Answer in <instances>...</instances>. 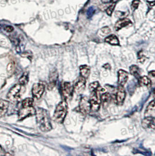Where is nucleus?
Masks as SVG:
<instances>
[{
  "label": "nucleus",
  "mask_w": 155,
  "mask_h": 156,
  "mask_svg": "<svg viewBox=\"0 0 155 156\" xmlns=\"http://www.w3.org/2000/svg\"><path fill=\"white\" fill-rule=\"evenodd\" d=\"M5 30L8 32H12V31H13V30H14V28H13V27H11V26H8L7 27H5Z\"/></svg>",
  "instance_id": "c756f323"
},
{
  "label": "nucleus",
  "mask_w": 155,
  "mask_h": 156,
  "mask_svg": "<svg viewBox=\"0 0 155 156\" xmlns=\"http://www.w3.org/2000/svg\"><path fill=\"white\" fill-rule=\"evenodd\" d=\"M105 42L114 46L119 45L120 43L118 37L114 35H111L107 36L105 39Z\"/></svg>",
  "instance_id": "6ab92c4d"
},
{
  "label": "nucleus",
  "mask_w": 155,
  "mask_h": 156,
  "mask_svg": "<svg viewBox=\"0 0 155 156\" xmlns=\"http://www.w3.org/2000/svg\"><path fill=\"white\" fill-rule=\"evenodd\" d=\"M138 80H139V83L141 86H145L148 88H149L152 85L151 80L146 76L141 77Z\"/></svg>",
  "instance_id": "412c9836"
},
{
  "label": "nucleus",
  "mask_w": 155,
  "mask_h": 156,
  "mask_svg": "<svg viewBox=\"0 0 155 156\" xmlns=\"http://www.w3.org/2000/svg\"><path fill=\"white\" fill-rule=\"evenodd\" d=\"M139 4H140V1L134 0L132 3V7L134 9H136L138 7Z\"/></svg>",
  "instance_id": "cd10ccee"
},
{
  "label": "nucleus",
  "mask_w": 155,
  "mask_h": 156,
  "mask_svg": "<svg viewBox=\"0 0 155 156\" xmlns=\"http://www.w3.org/2000/svg\"><path fill=\"white\" fill-rule=\"evenodd\" d=\"M145 116L155 118V98L149 104L145 112Z\"/></svg>",
  "instance_id": "2eb2a0df"
},
{
  "label": "nucleus",
  "mask_w": 155,
  "mask_h": 156,
  "mask_svg": "<svg viewBox=\"0 0 155 156\" xmlns=\"http://www.w3.org/2000/svg\"><path fill=\"white\" fill-rule=\"evenodd\" d=\"M103 2L104 3H108V2H114V0H102Z\"/></svg>",
  "instance_id": "2f4dec72"
},
{
  "label": "nucleus",
  "mask_w": 155,
  "mask_h": 156,
  "mask_svg": "<svg viewBox=\"0 0 155 156\" xmlns=\"http://www.w3.org/2000/svg\"><path fill=\"white\" fill-rule=\"evenodd\" d=\"M100 88V84L98 81H95L89 85V90L91 92L98 90Z\"/></svg>",
  "instance_id": "393cba45"
},
{
  "label": "nucleus",
  "mask_w": 155,
  "mask_h": 156,
  "mask_svg": "<svg viewBox=\"0 0 155 156\" xmlns=\"http://www.w3.org/2000/svg\"><path fill=\"white\" fill-rule=\"evenodd\" d=\"M153 97H154V98H155V90L154 92H153Z\"/></svg>",
  "instance_id": "f704fd0d"
},
{
  "label": "nucleus",
  "mask_w": 155,
  "mask_h": 156,
  "mask_svg": "<svg viewBox=\"0 0 155 156\" xmlns=\"http://www.w3.org/2000/svg\"><path fill=\"white\" fill-rule=\"evenodd\" d=\"M142 128L148 130H155V118L152 116H145L142 121Z\"/></svg>",
  "instance_id": "1a4fd4ad"
},
{
  "label": "nucleus",
  "mask_w": 155,
  "mask_h": 156,
  "mask_svg": "<svg viewBox=\"0 0 155 156\" xmlns=\"http://www.w3.org/2000/svg\"><path fill=\"white\" fill-rule=\"evenodd\" d=\"M22 86L20 84L14 85L8 93V99L12 102H16L20 99L22 93Z\"/></svg>",
  "instance_id": "7ed1b4c3"
},
{
  "label": "nucleus",
  "mask_w": 155,
  "mask_h": 156,
  "mask_svg": "<svg viewBox=\"0 0 155 156\" xmlns=\"http://www.w3.org/2000/svg\"><path fill=\"white\" fill-rule=\"evenodd\" d=\"M100 99H101V103L103 104V107H106L108 106V105L109 104L112 98V95L108 92H105L101 95Z\"/></svg>",
  "instance_id": "f3484780"
},
{
  "label": "nucleus",
  "mask_w": 155,
  "mask_h": 156,
  "mask_svg": "<svg viewBox=\"0 0 155 156\" xmlns=\"http://www.w3.org/2000/svg\"><path fill=\"white\" fill-rule=\"evenodd\" d=\"M102 31L103 33H105V34H108L110 32V29L108 27H105V28L102 29Z\"/></svg>",
  "instance_id": "c85d7f7f"
},
{
  "label": "nucleus",
  "mask_w": 155,
  "mask_h": 156,
  "mask_svg": "<svg viewBox=\"0 0 155 156\" xmlns=\"http://www.w3.org/2000/svg\"><path fill=\"white\" fill-rule=\"evenodd\" d=\"M86 87V78L80 76L75 81L74 85V91L77 94H80L84 91Z\"/></svg>",
  "instance_id": "9d476101"
},
{
  "label": "nucleus",
  "mask_w": 155,
  "mask_h": 156,
  "mask_svg": "<svg viewBox=\"0 0 155 156\" xmlns=\"http://www.w3.org/2000/svg\"><path fill=\"white\" fill-rule=\"evenodd\" d=\"M126 98V91L123 86L119 85L114 95H113V100L117 105H122Z\"/></svg>",
  "instance_id": "39448f33"
},
{
  "label": "nucleus",
  "mask_w": 155,
  "mask_h": 156,
  "mask_svg": "<svg viewBox=\"0 0 155 156\" xmlns=\"http://www.w3.org/2000/svg\"><path fill=\"white\" fill-rule=\"evenodd\" d=\"M115 2H113V4H111L107 8V9H106L107 14L108 15L111 16L112 14V13H113L114 8H115Z\"/></svg>",
  "instance_id": "bb28decb"
},
{
  "label": "nucleus",
  "mask_w": 155,
  "mask_h": 156,
  "mask_svg": "<svg viewBox=\"0 0 155 156\" xmlns=\"http://www.w3.org/2000/svg\"><path fill=\"white\" fill-rule=\"evenodd\" d=\"M146 59V57L143 54V51H140L138 53V62L141 63H143L145 62Z\"/></svg>",
  "instance_id": "a878e982"
},
{
  "label": "nucleus",
  "mask_w": 155,
  "mask_h": 156,
  "mask_svg": "<svg viewBox=\"0 0 155 156\" xmlns=\"http://www.w3.org/2000/svg\"><path fill=\"white\" fill-rule=\"evenodd\" d=\"M74 85L69 82H64L61 86L62 95L65 99H68L72 95Z\"/></svg>",
  "instance_id": "6e6552de"
},
{
  "label": "nucleus",
  "mask_w": 155,
  "mask_h": 156,
  "mask_svg": "<svg viewBox=\"0 0 155 156\" xmlns=\"http://www.w3.org/2000/svg\"><path fill=\"white\" fill-rule=\"evenodd\" d=\"M33 104V99L31 98H28L24 99L22 101V107H32Z\"/></svg>",
  "instance_id": "b1692460"
},
{
  "label": "nucleus",
  "mask_w": 155,
  "mask_h": 156,
  "mask_svg": "<svg viewBox=\"0 0 155 156\" xmlns=\"http://www.w3.org/2000/svg\"><path fill=\"white\" fill-rule=\"evenodd\" d=\"M129 71L131 75H133L135 78L139 79L140 78V68L136 66L133 65L129 67Z\"/></svg>",
  "instance_id": "aec40b11"
},
{
  "label": "nucleus",
  "mask_w": 155,
  "mask_h": 156,
  "mask_svg": "<svg viewBox=\"0 0 155 156\" xmlns=\"http://www.w3.org/2000/svg\"><path fill=\"white\" fill-rule=\"evenodd\" d=\"M131 23H132V22L128 18L120 19L116 22V23L115 25V30L118 31L121 29L123 28Z\"/></svg>",
  "instance_id": "4468645a"
},
{
  "label": "nucleus",
  "mask_w": 155,
  "mask_h": 156,
  "mask_svg": "<svg viewBox=\"0 0 155 156\" xmlns=\"http://www.w3.org/2000/svg\"><path fill=\"white\" fill-rule=\"evenodd\" d=\"M58 72L56 69H54L50 72L49 76V82L48 84V88L49 90H51L54 88V87L56 84L57 78H58Z\"/></svg>",
  "instance_id": "f8f14e48"
},
{
  "label": "nucleus",
  "mask_w": 155,
  "mask_h": 156,
  "mask_svg": "<svg viewBox=\"0 0 155 156\" xmlns=\"http://www.w3.org/2000/svg\"><path fill=\"white\" fill-rule=\"evenodd\" d=\"M28 73L26 72L23 73L21 77V78H19V84L23 86L26 85L28 83Z\"/></svg>",
  "instance_id": "4be33fe9"
},
{
  "label": "nucleus",
  "mask_w": 155,
  "mask_h": 156,
  "mask_svg": "<svg viewBox=\"0 0 155 156\" xmlns=\"http://www.w3.org/2000/svg\"><path fill=\"white\" fill-rule=\"evenodd\" d=\"M7 70L8 76H12L15 70V64L14 62H11L8 64Z\"/></svg>",
  "instance_id": "5701e85b"
},
{
  "label": "nucleus",
  "mask_w": 155,
  "mask_h": 156,
  "mask_svg": "<svg viewBox=\"0 0 155 156\" xmlns=\"http://www.w3.org/2000/svg\"><path fill=\"white\" fill-rule=\"evenodd\" d=\"M80 71H81V76L86 79L89 77L90 75L91 69L89 66L86 65H83L80 66Z\"/></svg>",
  "instance_id": "a211bd4d"
},
{
  "label": "nucleus",
  "mask_w": 155,
  "mask_h": 156,
  "mask_svg": "<svg viewBox=\"0 0 155 156\" xmlns=\"http://www.w3.org/2000/svg\"><path fill=\"white\" fill-rule=\"evenodd\" d=\"M149 76L151 77H153V78H155V70H153V71H149V73H148Z\"/></svg>",
  "instance_id": "7c9ffc66"
},
{
  "label": "nucleus",
  "mask_w": 155,
  "mask_h": 156,
  "mask_svg": "<svg viewBox=\"0 0 155 156\" xmlns=\"http://www.w3.org/2000/svg\"><path fill=\"white\" fill-rule=\"evenodd\" d=\"M44 91V86L39 83L35 84L32 90V92L34 97L36 99H39L42 96L43 94Z\"/></svg>",
  "instance_id": "9b49d317"
},
{
  "label": "nucleus",
  "mask_w": 155,
  "mask_h": 156,
  "mask_svg": "<svg viewBox=\"0 0 155 156\" xmlns=\"http://www.w3.org/2000/svg\"><path fill=\"white\" fill-rule=\"evenodd\" d=\"M79 110L84 115H87L89 114L91 110V103L88 97H82L79 102Z\"/></svg>",
  "instance_id": "0eeeda50"
},
{
  "label": "nucleus",
  "mask_w": 155,
  "mask_h": 156,
  "mask_svg": "<svg viewBox=\"0 0 155 156\" xmlns=\"http://www.w3.org/2000/svg\"><path fill=\"white\" fill-rule=\"evenodd\" d=\"M3 152H4L3 149H2V148H1V147L0 146V155H3V154H4Z\"/></svg>",
  "instance_id": "473e14b6"
},
{
  "label": "nucleus",
  "mask_w": 155,
  "mask_h": 156,
  "mask_svg": "<svg viewBox=\"0 0 155 156\" xmlns=\"http://www.w3.org/2000/svg\"><path fill=\"white\" fill-rule=\"evenodd\" d=\"M150 4L151 6H154V5H155V1H153V2H150Z\"/></svg>",
  "instance_id": "72a5a7b5"
},
{
  "label": "nucleus",
  "mask_w": 155,
  "mask_h": 156,
  "mask_svg": "<svg viewBox=\"0 0 155 156\" xmlns=\"http://www.w3.org/2000/svg\"><path fill=\"white\" fill-rule=\"evenodd\" d=\"M89 101H90L91 110L93 112L98 111L101 104V99L99 95V89L96 91L92 92Z\"/></svg>",
  "instance_id": "20e7f679"
},
{
  "label": "nucleus",
  "mask_w": 155,
  "mask_h": 156,
  "mask_svg": "<svg viewBox=\"0 0 155 156\" xmlns=\"http://www.w3.org/2000/svg\"><path fill=\"white\" fill-rule=\"evenodd\" d=\"M68 105L66 101L61 102L57 107L53 115V119L58 123H63L64 119L67 114Z\"/></svg>",
  "instance_id": "f03ea898"
},
{
  "label": "nucleus",
  "mask_w": 155,
  "mask_h": 156,
  "mask_svg": "<svg viewBox=\"0 0 155 156\" xmlns=\"http://www.w3.org/2000/svg\"><path fill=\"white\" fill-rule=\"evenodd\" d=\"M36 120L39 128L43 132H49L51 129V124L49 115L47 111L38 108L36 112Z\"/></svg>",
  "instance_id": "f257e3e1"
},
{
  "label": "nucleus",
  "mask_w": 155,
  "mask_h": 156,
  "mask_svg": "<svg viewBox=\"0 0 155 156\" xmlns=\"http://www.w3.org/2000/svg\"><path fill=\"white\" fill-rule=\"evenodd\" d=\"M128 79V73L123 70H120L118 72V83L119 85L124 86L126 84Z\"/></svg>",
  "instance_id": "ddd939ff"
},
{
  "label": "nucleus",
  "mask_w": 155,
  "mask_h": 156,
  "mask_svg": "<svg viewBox=\"0 0 155 156\" xmlns=\"http://www.w3.org/2000/svg\"><path fill=\"white\" fill-rule=\"evenodd\" d=\"M9 104V103L7 101L0 99V118L4 116L5 114L7 112Z\"/></svg>",
  "instance_id": "dca6fc26"
},
{
  "label": "nucleus",
  "mask_w": 155,
  "mask_h": 156,
  "mask_svg": "<svg viewBox=\"0 0 155 156\" xmlns=\"http://www.w3.org/2000/svg\"><path fill=\"white\" fill-rule=\"evenodd\" d=\"M36 109H35L32 106L22 107V108L19 110L18 112L19 120H23L26 118L27 117L36 115Z\"/></svg>",
  "instance_id": "423d86ee"
}]
</instances>
